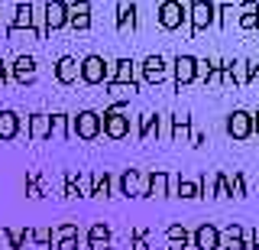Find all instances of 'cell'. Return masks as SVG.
Instances as JSON below:
<instances>
[{
	"mask_svg": "<svg viewBox=\"0 0 259 250\" xmlns=\"http://www.w3.org/2000/svg\"><path fill=\"white\" fill-rule=\"evenodd\" d=\"M152 192H156V195L165 192V175H156V179H152Z\"/></svg>",
	"mask_w": 259,
	"mask_h": 250,
	"instance_id": "obj_17",
	"label": "cell"
},
{
	"mask_svg": "<svg viewBox=\"0 0 259 250\" xmlns=\"http://www.w3.org/2000/svg\"><path fill=\"white\" fill-rule=\"evenodd\" d=\"M224 250H246L240 224H230V228H227V234H224Z\"/></svg>",
	"mask_w": 259,
	"mask_h": 250,
	"instance_id": "obj_9",
	"label": "cell"
},
{
	"mask_svg": "<svg viewBox=\"0 0 259 250\" xmlns=\"http://www.w3.org/2000/svg\"><path fill=\"white\" fill-rule=\"evenodd\" d=\"M49 23H52V26H62L65 23V7L62 4H49Z\"/></svg>",
	"mask_w": 259,
	"mask_h": 250,
	"instance_id": "obj_13",
	"label": "cell"
},
{
	"mask_svg": "<svg viewBox=\"0 0 259 250\" xmlns=\"http://www.w3.org/2000/svg\"><path fill=\"white\" fill-rule=\"evenodd\" d=\"M221 13H224L221 20H224V23H230L233 17H237V7H221Z\"/></svg>",
	"mask_w": 259,
	"mask_h": 250,
	"instance_id": "obj_18",
	"label": "cell"
},
{
	"mask_svg": "<svg viewBox=\"0 0 259 250\" xmlns=\"http://www.w3.org/2000/svg\"><path fill=\"white\" fill-rule=\"evenodd\" d=\"M159 20H162V26H165V29L182 26V20H185V7L178 4V0H165V4H162V10H159Z\"/></svg>",
	"mask_w": 259,
	"mask_h": 250,
	"instance_id": "obj_2",
	"label": "cell"
},
{
	"mask_svg": "<svg viewBox=\"0 0 259 250\" xmlns=\"http://www.w3.org/2000/svg\"><path fill=\"white\" fill-rule=\"evenodd\" d=\"M240 13V10H237ZM240 26L243 29H256L259 26V13H240Z\"/></svg>",
	"mask_w": 259,
	"mask_h": 250,
	"instance_id": "obj_15",
	"label": "cell"
},
{
	"mask_svg": "<svg viewBox=\"0 0 259 250\" xmlns=\"http://www.w3.org/2000/svg\"><path fill=\"white\" fill-rule=\"evenodd\" d=\"M81 75H84V82H104V62L91 55V59H84V65H81Z\"/></svg>",
	"mask_w": 259,
	"mask_h": 250,
	"instance_id": "obj_7",
	"label": "cell"
},
{
	"mask_svg": "<svg viewBox=\"0 0 259 250\" xmlns=\"http://www.w3.org/2000/svg\"><path fill=\"white\" fill-rule=\"evenodd\" d=\"M75 130L81 136H97V130H101V120H97V114L84 111V114H78V120H75Z\"/></svg>",
	"mask_w": 259,
	"mask_h": 250,
	"instance_id": "obj_6",
	"label": "cell"
},
{
	"mask_svg": "<svg viewBox=\"0 0 259 250\" xmlns=\"http://www.w3.org/2000/svg\"><path fill=\"white\" fill-rule=\"evenodd\" d=\"M162 72H165V68H162V59H159V55L146 59V75H149L152 82H159V78H162Z\"/></svg>",
	"mask_w": 259,
	"mask_h": 250,
	"instance_id": "obj_11",
	"label": "cell"
},
{
	"mask_svg": "<svg viewBox=\"0 0 259 250\" xmlns=\"http://www.w3.org/2000/svg\"><path fill=\"white\" fill-rule=\"evenodd\" d=\"M194 75H198V62H194L191 55H182V59L175 62V78H178V85H188Z\"/></svg>",
	"mask_w": 259,
	"mask_h": 250,
	"instance_id": "obj_4",
	"label": "cell"
},
{
	"mask_svg": "<svg viewBox=\"0 0 259 250\" xmlns=\"http://www.w3.org/2000/svg\"><path fill=\"white\" fill-rule=\"evenodd\" d=\"M182 195H185V198H191V195H194V185H191V182H185V185H182Z\"/></svg>",
	"mask_w": 259,
	"mask_h": 250,
	"instance_id": "obj_19",
	"label": "cell"
},
{
	"mask_svg": "<svg viewBox=\"0 0 259 250\" xmlns=\"http://www.w3.org/2000/svg\"><path fill=\"white\" fill-rule=\"evenodd\" d=\"M75 75H78V65H75L71 59H62V62H59V78H62V82H71Z\"/></svg>",
	"mask_w": 259,
	"mask_h": 250,
	"instance_id": "obj_12",
	"label": "cell"
},
{
	"mask_svg": "<svg viewBox=\"0 0 259 250\" xmlns=\"http://www.w3.org/2000/svg\"><path fill=\"white\" fill-rule=\"evenodd\" d=\"M88 10H91V7H88L84 0H81V4H75V7H71V23H75L78 29H84L88 23H91V20H88Z\"/></svg>",
	"mask_w": 259,
	"mask_h": 250,
	"instance_id": "obj_10",
	"label": "cell"
},
{
	"mask_svg": "<svg viewBox=\"0 0 259 250\" xmlns=\"http://www.w3.org/2000/svg\"><path fill=\"white\" fill-rule=\"evenodd\" d=\"M104 130L110 136H123L126 133V117L120 114V111H110V114H104Z\"/></svg>",
	"mask_w": 259,
	"mask_h": 250,
	"instance_id": "obj_8",
	"label": "cell"
},
{
	"mask_svg": "<svg viewBox=\"0 0 259 250\" xmlns=\"http://www.w3.org/2000/svg\"><path fill=\"white\" fill-rule=\"evenodd\" d=\"M253 133H259V111L253 114Z\"/></svg>",
	"mask_w": 259,
	"mask_h": 250,
	"instance_id": "obj_20",
	"label": "cell"
},
{
	"mask_svg": "<svg viewBox=\"0 0 259 250\" xmlns=\"http://www.w3.org/2000/svg\"><path fill=\"white\" fill-rule=\"evenodd\" d=\"M249 250H259V234H256V237H253V247H249Z\"/></svg>",
	"mask_w": 259,
	"mask_h": 250,
	"instance_id": "obj_21",
	"label": "cell"
},
{
	"mask_svg": "<svg viewBox=\"0 0 259 250\" xmlns=\"http://www.w3.org/2000/svg\"><path fill=\"white\" fill-rule=\"evenodd\" d=\"M191 23L194 29H204L214 23V4H207V0H194L191 4Z\"/></svg>",
	"mask_w": 259,
	"mask_h": 250,
	"instance_id": "obj_3",
	"label": "cell"
},
{
	"mask_svg": "<svg viewBox=\"0 0 259 250\" xmlns=\"http://www.w3.org/2000/svg\"><path fill=\"white\" fill-rule=\"evenodd\" d=\"M243 65H246V82L259 78V62H243Z\"/></svg>",
	"mask_w": 259,
	"mask_h": 250,
	"instance_id": "obj_16",
	"label": "cell"
},
{
	"mask_svg": "<svg viewBox=\"0 0 259 250\" xmlns=\"http://www.w3.org/2000/svg\"><path fill=\"white\" fill-rule=\"evenodd\" d=\"M227 133H230L233 140H246V136H253V114H246V111H233V114L227 117Z\"/></svg>",
	"mask_w": 259,
	"mask_h": 250,
	"instance_id": "obj_1",
	"label": "cell"
},
{
	"mask_svg": "<svg viewBox=\"0 0 259 250\" xmlns=\"http://www.w3.org/2000/svg\"><path fill=\"white\" fill-rule=\"evenodd\" d=\"M227 182H230V195H246V182H243L240 172H233V179H227Z\"/></svg>",
	"mask_w": 259,
	"mask_h": 250,
	"instance_id": "obj_14",
	"label": "cell"
},
{
	"mask_svg": "<svg viewBox=\"0 0 259 250\" xmlns=\"http://www.w3.org/2000/svg\"><path fill=\"white\" fill-rule=\"evenodd\" d=\"M194 240H198V250H217V247H221V234H217L214 224H204Z\"/></svg>",
	"mask_w": 259,
	"mask_h": 250,
	"instance_id": "obj_5",
	"label": "cell"
}]
</instances>
